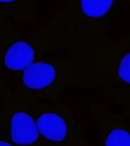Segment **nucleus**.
<instances>
[{
	"label": "nucleus",
	"instance_id": "nucleus-1",
	"mask_svg": "<svg viewBox=\"0 0 130 146\" xmlns=\"http://www.w3.org/2000/svg\"><path fill=\"white\" fill-rule=\"evenodd\" d=\"M72 48L82 71L81 88L130 89V33L112 41L103 35Z\"/></svg>",
	"mask_w": 130,
	"mask_h": 146
},
{
	"label": "nucleus",
	"instance_id": "nucleus-2",
	"mask_svg": "<svg viewBox=\"0 0 130 146\" xmlns=\"http://www.w3.org/2000/svg\"><path fill=\"white\" fill-rule=\"evenodd\" d=\"M115 8V1H68L32 35L59 39L67 46L89 40L103 35Z\"/></svg>",
	"mask_w": 130,
	"mask_h": 146
},
{
	"label": "nucleus",
	"instance_id": "nucleus-3",
	"mask_svg": "<svg viewBox=\"0 0 130 146\" xmlns=\"http://www.w3.org/2000/svg\"><path fill=\"white\" fill-rule=\"evenodd\" d=\"M82 72L74 56H61L38 61L15 74V92L33 103L59 98L66 89L81 87Z\"/></svg>",
	"mask_w": 130,
	"mask_h": 146
},
{
	"label": "nucleus",
	"instance_id": "nucleus-4",
	"mask_svg": "<svg viewBox=\"0 0 130 146\" xmlns=\"http://www.w3.org/2000/svg\"><path fill=\"white\" fill-rule=\"evenodd\" d=\"M65 42L50 37L24 36L11 21L0 19V68L6 73L22 72L43 60L44 54L54 53Z\"/></svg>",
	"mask_w": 130,
	"mask_h": 146
},
{
	"label": "nucleus",
	"instance_id": "nucleus-5",
	"mask_svg": "<svg viewBox=\"0 0 130 146\" xmlns=\"http://www.w3.org/2000/svg\"><path fill=\"white\" fill-rule=\"evenodd\" d=\"M33 104L0 77V130L14 146H48L40 135Z\"/></svg>",
	"mask_w": 130,
	"mask_h": 146
},
{
	"label": "nucleus",
	"instance_id": "nucleus-6",
	"mask_svg": "<svg viewBox=\"0 0 130 146\" xmlns=\"http://www.w3.org/2000/svg\"><path fill=\"white\" fill-rule=\"evenodd\" d=\"M40 135L48 146H89L84 127L74 110L62 99L39 101L33 104Z\"/></svg>",
	"mask_w": 130,
	"mask_h": 146
},
{
	"label": "nucleus",
	"instance_id": "nucleus-7",
	"mask_svg": "<svg viewBox=\"0 0 130 146\" xmlns=\"http://www.w3.org/2000/svg\"><path fill=\"white\" fill-rule=\"evenodd\" d=\"M82 103L98 126V146H130V125L124 113L112 112L103 103L88 98H83Z\"/></svg>",
	"mask_w": 130,
	"mask_h": 146
},
{
	"label": "nucleus",
	"instance_id": "nucleus-8",
	"mask_svg": "<svg viewBox=\"0 0 130 146\" xmlns=\"http://www.w3.org/2000/svg\"><path fill=\"white\" fill-rule=\"evenodd\" d=\"M38 9L37 1L0 0V19L13 17L18 22H35Z\"/></svg>",
	"mask_w": 130,
	"mask_h": 146
},
{
	"label": "nucleus",
	"instance_id": "nucleus-9",
	"mask_svg": "<svg viewBox=\"0 0 130 146\" xmlns=\"http://www.w3.org/2000/svg\"><path fill=\"white\" fill-rule=\"evenodd\" d=\"M103 92L107 95L116 104L124 106L130 105V89L103 86Z\"/></svg>",
	"mask_w": 130,
	"mask_h": 146
},
{
	"label": "nucleus",
	"instance_id": "nucleus-10",
	"mask_svg": "<svg viewBox=\"0 0 130 146\" xmlns=\"http://www.w3.org/2000/svg\"><path fill=\"white\" fill-rule=\"evenodd\" d=\"M0 146H14L12 143L5 139L3 136L0 135Z\"/></svg>",
	"mask_w": 130,
	"mask_h": 146
},
{
	"label": "nucleus",
	"instance_id": "nucleus-11",
	"mask_svg": "<svg viewBox=\"0 0 130 146\" xmlns=\"http://www.w3.org/2000/svg\"><path fill=\"white\" fill-rule=\"evenodd\" d=\"M123 109H124V114L126 116H128L130 117V105L124 106Z\"/></svg>",
	"mask_w": 130,
	"mask_h": 146
}]
</instances>
